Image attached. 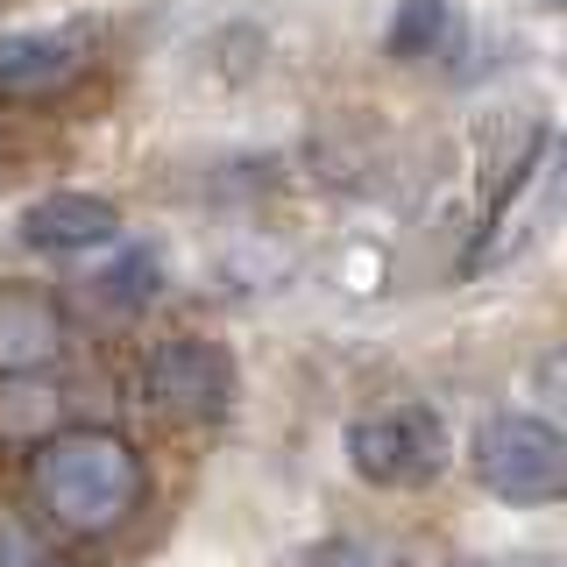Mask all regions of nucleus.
I'll use <instances>...</instances> for the list:
<instances>
[{
	"label": "nucleus",
	"mask_w": 567,
	"mask_h": 567,
	"mask_svg": "<svg viewBox=\"0 0 567 567\" xmlns=\"http://www.w3.org/2000/svg\"><path fill=\"white\" fill-rule=\"evenodd\" d=\"M29 489L64 532H114L150 489V468L121 433H58L29 454Z\"/></svg>",
	"instance_id": "obj_1"
},
{
	"label": "nucleus",
	"mask_w": 567,
	"mask_h": 567,
	"mask_svg": "<svg viewBox=\"0 0 567 567\" xmlns=\"http://www.w3.org/2000/svg\"><path fill=\"white\" fill-rule=\"evenodd\" d=\"M475 483L496 504H554L567 489V440L546 412H489L475 425Z\"/></svg>",
	"instance_id": "obj_2"
},
{
	"label": "nucleus",
	"mask_w": 567,
	"mask_h": 567,
	"mask_svg": "<svg viewBox=\"0 0 567 567\" xmlns=\"http://www.w3.org/2000/svg\"><path fill=\"white\" fill-rule=\"evenodd\" d=\"M348 461H354L362 483L419 489V483H433L440 461H447V419H440L433 404H383V412L354 419Z\"/></svg>",
	"instance_id": "obj_3"
},
{
	"label": "nucleus",
	"mask_w": 567,
	"mask_h": 567,
	"mask_svg": "<svg viewBox=\"0 0 567 567\" xmlns=\"http://www.w3.org/2000/svg\"><path fill=\"white\" fill-rule=\"evenodd\" d=\"M150 404L185 425H227V412H235V354L220 341H164L150 354Z\"/></svg>",
	"instance_id": "obj_4"
},
{
	"label": "nucleus",
	"mask_w": 567,
	"mask_h": 567,
	"mask_svg": "<svg viewBox=\"0 0 567 567\" xmlns=\"http://www.w3.org/2000/svg\"><path fill=\"white\" fill-rule=\"evenodd\" d=\"M85 50H93V35L79 22L71 29H8L0 35V93L8 100H43L71 85L85 71Z\"/></svg>",
	"instance_id": "obj_5"
},
{
	"label": "nucleus",
	"mask_w": 567,
	"mask_h": 567,
	"mask_svg": "<svg viewBox=\"0 0 567 567\" xmlns=\"http://www.w3.org/2000/svg\"><path fill=\"white\" fill-rule=\"evenodd\" d=\"M71 327L43 284H0V377H35L64 354Z\"/></svg>",
	"instance_id": "obj_6"
},
{
	"label": "nucleus",
	"mask_w": 567,
	"mask_h": 567,
	"mask_svg": "<svg viewBox=\"0 0 567 567\" xmlns=\"http://www.w3.org/2000/svg\"><path fill=\"white\" fill-rule=\"evenodd\" d=\"M121 235V213L100 192H43L22 213V241L35 256H85V248H106Z\"/></svg>",
	"instance_id": "obj_7"
},
{
	"label": "nucleus",
	"mask_w": 567,
	"mask_h": 567,
	"mask_svg": "<svg viewBox=\"0 0 567 567\" xmlns=\"http://www.w3.org/2000/svg\"><path fill=\"white\" fill-rule=\"evenodd\" d=\"M461 43V8L454 0H398V14H390L383 29V50L404 64H425V58H447Z\"/></svg>",
	"instance_id": "obj_8"
},
{
	"label": "nucleus",
	"mask_w": 567,
	"mask_h": 567,
	"mask_svg": "<svg viewBox=\"0 0 567 567\" xmlns=\"http://www.w3.org/2000/svg\"><path fill=\"white\" fill-rule=\"evenodd\" d=\"M100 291L121 298V306H128V298H150L156 291V256H150V248H121V262L100 277Z\"/></svg>",
	"instance_id": "obj_9"
},
{
	"label": "nucleus",
	"mask_w": 567,
	"mask_h": 567,
	"mask_svg": "<svg viewBox=\"0 0 567 567\" xmlns=\"http://www.w3.org/2000/svg\"><path fill=\"white\" fill-rule=\"evenodd\" d=\"M312 567H390L383 546H369V539H327L312 554Z\"/></svg>",
	"instance_id": "obj_10"
},
{
	"label": "nucleus",
	"mask_w": 567,
	"mask_h": 567,
	"mask_svg": "<svg viewBox=\"0 0 567 567\" xmlns=\"http://www.w3.org/2000/svg\"><path fill=\"white\" fill-rule=\"evenodd\" d=\"M454 567H560L554 554H483V560H454Z\"/></svg>",
	"instance_id": "obj_11"
},
{
	"label": "nucleus",
	"mask_w": 567,
	"mask_h": 567,
	"mask_svg": "<svg viewBox=\"0 0 567 567\" xmlns=\"http://www.w3.org/2000/svg\"><path fill=\"white\" fill-rule=\"evenodd\" d=\"M29 567H64V560H50V554H35V560H29Z\"/></svg>",
	"instance_id": "obj_12"
},
{
	"label": "nucleus",
	"mask_w": 567,
	"mask_h": 567,
	"mask_svg": "<svg viewBox=\"0 0 567 567\" xmlns=\"http://www.w3.org/2000/svg\"><path fill=\"white\" fill-rule=\"evenodd\" d=\"M546 8H560V0H546Z\"/></svg>",
	"instance_id": "obj_13"
}]
</instances>
